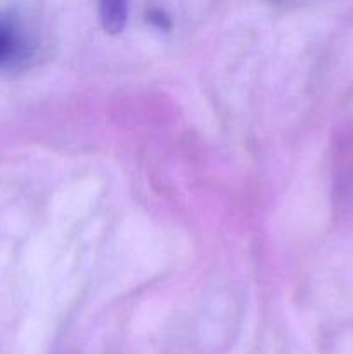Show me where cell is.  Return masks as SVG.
Returning <instances> with one entry per match:
<instances>
[{
    "label": "cell",
    "instance_id": "6da1fadb",
    "mask_svg": "<svg viewBox=\"0 0 353 354\" xmlns=\"http://www.w3.org/2000/svg\"><path fill=\"white\" fill-rule=\"evenodd\" d=\"M23 47L24 38L16 19L9 16H0V66L19 55Z\"/></svg>",
    "mask_w": 353,
    "mask_h": 354
},
{
    "label": "cell",
    "instance_id": "7a4b0ae2",
    "mask_svg": "<svg viewBox=\"0 0 353 354\" xmlns=\"http://www.w3.org/2000/svg\"><path fill=\"white\" fill-rule=\"evenodd\" d=\"M130 0H99L100 23L111 35L120 33L128 19Z\"/></svg>",
    "mask_w": 353,
    "mask_h": 354
}]
</instances>
